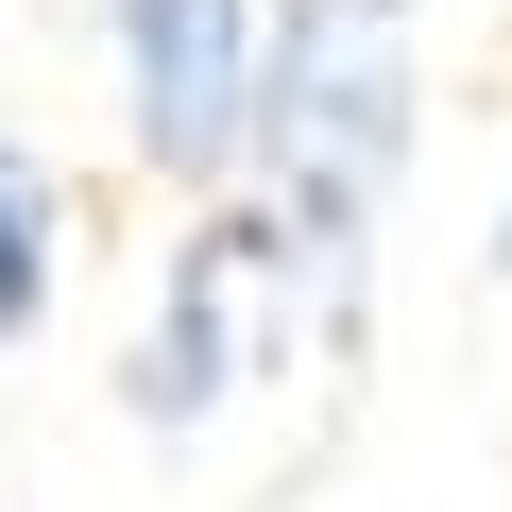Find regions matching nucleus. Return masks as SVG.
<instances>
[{
    "mask_svg": "<svg viewBox=\"0 0 512 512\" xmlns=\"http://www.w3.org/2000/svg\"><path fill=\"white\" fill-rule=\"evenodd\" d=\"M410 0H256V120L239 171L274 188L239 222V274H325V325H359V256L410 171Z\"/></svg>",
    "mask_w": 512,
    "mask_h": 512,
    "instance_id": "nucleus-1",
    "label": "nucleus"
},
{
    "mask_svg": "<svg viewBox=\"0 0 512 512\" xmlns=\"http://www.w3.org/2000/svg\"><path fill=\"white\" fill-rule=\"evenodd\" d=\"M103 52H120L137 171H171V188H239V120H256V0H120Z\"/></svg>",
    "mask_w": 512,
    "mask_h": 512,
    "instance_id": "nucleus-2",
    "label": "nucleus"
},
{
    "mask_svg": "<svg viewBox=\"0 0 512 512\" xmlns=\"http://www.w3.org/2000/svg\"><path fill=\"white\" fill-rule=\"evenodd\" d=\"M239 393V222H205L188 256H171V291H154V325H137V359H120V410L137 427H205Z\"/></svg>",
    "mask_w": 512,
    "mask_h": 512,
    "instance_id": "nucleus-3",
    "label": "nucleus"
},
{
    "mask_svg": "<svg viewBox=\"0 0 512 512\" xmlns=\"http://www.w3.org/2000/svg\"><path fill=\"white\" fill-rule=\"evenodd\" d=\"M52 325V171L0 137V359Z\"/></svg>",
    "mask_w": 512,
    "mask_h": 512,
    "instance_id": "nucleus-4",
    "label": "nucleus"
},
{
    "mask_svg": "<svg viewBox=\"0 0 512 512\" xmlns=\"http://www.w3.org/2000/svg\"><path fill=\"white\" fill-rule=\"evenodd\" d=\"M69 18H86V35H103V18H120V0H69Z\"/></svg>",
    "mask_w": 512,
    "mask_h": 512,
    "instance_id": "nucleus-5",
    "label": "nucleus"
},
{
    "mask_svg": "<svg viewBox=\"0 0 512 512\" xmlns=\"http://www.w3.org/2000/svg\"><path fill=\"white\" fill-rule=\"evenodd\" d=\"M495 274H512V222H495Z\"/></svg>",
    "mask_w": 512,
    "mask_h": 512,
    "instance_id": "nucleus-6",
    "label": "nucleus"
}]
</instances>
